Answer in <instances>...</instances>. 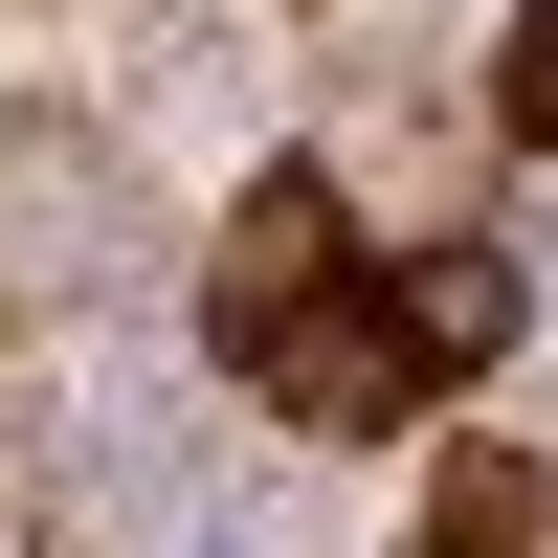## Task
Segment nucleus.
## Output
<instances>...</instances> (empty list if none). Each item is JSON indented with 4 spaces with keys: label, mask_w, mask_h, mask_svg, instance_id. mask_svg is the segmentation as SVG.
Wrapping results in <instances>:
<instances>
[{
    "label": "nucleus",
    "mask_w": 558,
    "mask_h": 558,
    "mask_svg": "<svg viewBox=\"0 0 558 558\" xmlns=\"http://www.w3.org/2000/svg\"><path fill=\"white\" fill-rule=\"evenodd\" d=\"M313 291H357V268H336V179L291 157V179H246V202H223V336L268 357V336H291Z\"/></svg>",
    "instance_id": "obj_1"
},
{
    "label": "nucleus",
    "mask_w": 558,
    "mask_h": 558,
    "mask_svg": "<svg viewBox=\"0 0 558 558\" xmlns=\"http://www.w3.org/2000/svg\"><path fill=\"white\" fill-rule=\"evenodd\" d=\"M246 380L291 402V425H336V447H357V425H402V402H425V380H402V336H380V291H313L291 336L246 357Z\"/></svg>",
    "instance_id": "obj_2"
},
{
    "label": "nucleus",
    "mask_w": 558,
    "mask_h": 558,
    "mask_svg": "<svg viewBox=\"0 0 558 558\" xmlns=\"http://www.w3.org/2000/svg\"><path fill=\"white\" fill-rule=\"evenodd\" d=\"M380 336H402V380H470L536 336V291H514V246H425V268H380Z\"/></svg>",
    "instance_id": "obj_3"
},
{
    "label": "nucleus",
    "mask_w": 558,
    "mask_h": 558,
    "mask_svg": "<svg viewBox=\"0 0 558 558\" xmlns=\"http://www.w3.org/2000/svg\"><path fill=\"white\" fill-rule=\"evenodd\" d=\"M558 536V470H536V447H447V470H425V558H536Z\"/></svg>",
    "instance_id": "obj_4"
},
{
    "label": "nucleus",
    "mask_w": 558,
    "mask_h": 558,
    "mask_svg": "<svg viewBox=\"0 0 558 558\" xmlns=\"http://www.w3.org/2000/svg\"><path fill=\"white\" fill-rule=\"evenodd\" d=\"M492 112H514V157H558V0H514V45H492Z\"/></svg>",
    "instance_id": "obj_5"
}]
</instances>
